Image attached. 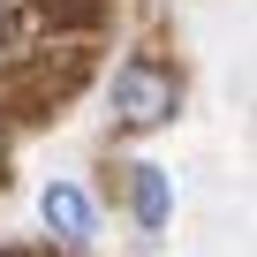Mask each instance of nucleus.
I'll use <instances>...</instances> for the list:
<instances>
[{
  "label": "nucleus",
  "instance_id": "1",
  "mask_svg": "<svg viewBox=\"0 0 257 257\" xmlns=\"http://www.w3.org/2000/svg\"><path fill=\"white\" fill-rule=\"evenodd\" d=\"M174 106H182V83L167 61H128L113 76V121L121 128H159V121H174Z\"/></svg>",
  "mask_w": 257,
  "mask_h": 257
},
{
  "label": "nucleus",
  "instance_id": "2",
  "mask_svg": "<svg viewBox=\"0 0 257 257\" xmlns=\"http://www.w3.org/2000/svg\"><path fill=\"white\" fill-rule=\"evenodd\" d=\"M38 219L53 227L61 249H91V242H98V197L76 189V182H53V189L38 197Z\"/></svg>",
  "mask_w": 257,
  "mask_h": 257
},
{
  "label": "nucleus",
  "instance_id": "3",
  "mask_svg": "<svg viewBox=\"0 0 257 257\" xmlns=\"http://www.w3.org/2000/svg\"><path fill=\"white\" fill-rule=\"evenodd\" d=\"M167 174L159 167H137V174H128V212H137V227H167Z\"/></svg>",
  "mask_w": 257,
  "mask_h": 257
}]
</instances>
